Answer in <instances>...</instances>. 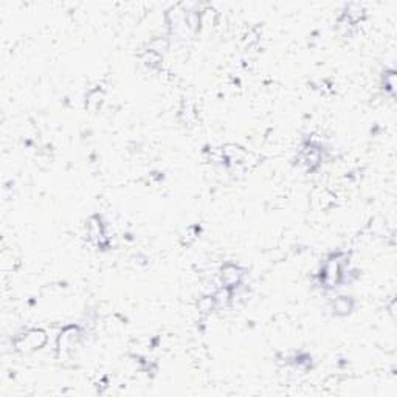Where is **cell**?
<instances>
[{"label":"cell","instance_id":"6da1fadb","mask_svg":"<svg viewBox=\"0 0 397 397\" xmlns=\"http://www.w3.org/2000/svg\"><path fill=\"white\" fill-rule=\"evenodd\" d=\"M45 334L42 330H33V332L26 334L22 338V346L24 349H39L44 343H45Z\"/></svg>","mask_w":397,"mask_h":397},{"label":"cell","instance_id":"7a4b0ae2","mask_svg":"<svg viewBox=\"0 0 397 397\" xmlns=\"http://www.w3.org/2000/svg\"><path fill=\"white\" fill-rule=\"evenodd\" d=\"M239 279H241V273H239V269L236 266L228 264V266H225L222 269V282H225L226 287L236 286L239 282Z\"/></svg>","mask_w":397,"mask_h":397},{"label":"cell","instance_id":"3957f363","mask_svg":"<svg viewBox=\"0 0 397 397\" xmlns=\"http://www.w3.org/2000/svg\"><path fill=\"white\" fill-rule=\"evenodd\" d=\"M352 309V301L346 298V297H342V298H338L335 302H334V310L337 312L338 315H346L349 314Z\"/></svg>","mask_w":397,"mask_h":397},{"label":"cell","instance_id":"277c9868","mask_svg":"<svg viewBox=\"0 0 397 397\" xmlns=\"http://www.w3.org/2000/svg\"><path fill=\"white\" fill-rule=\"evenodd\" d=\"M306 162L309 166H314L320 163V150L315 148H309L307 154H306Z\"/></svg>","mask_w":397,"mask_h":397}]
</instances>
